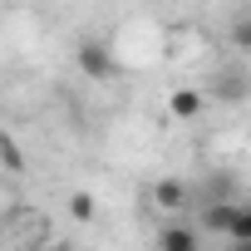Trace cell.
Listing matches in <instances>:
<instances>
[{"label":"cell","mask_w":251,"mask_h":251,"mask_svg":"<svg viewBox=\"0 0 251 251\" xmlns=\"http://www.w3.org/2000/svg\"><path fill=\"white\" fill-rule=\"evenodd\" d=\"M94 212H99V202H94L89 192H74V197H69V217H74V222H94Z\"/></svg>","instance_id":"8"},{"label":"cell","mask_w":251,"mask_h":251,"mask_svg":"<svg viewBox=\"0 0 251 251\" xmlns=\"http://www.w3.org/2000/svg\"><path fill=\"white\" fill-rule=\"evenodd\" d=\"M158 246H163V251H197V246H202V231H197L192 222L173 217V222L158 231Z\"/></svg>","instance_id":"3"},{"label":"cell","mask_w":251,"mask_h":251,"mask_svg":"<svg viewBox=\"0 0 251 251\" xmlns=\"http://www.w3.org/2000/svg\"><path fill=\"white\" fill-rule=\"evenodd\" d=\"M231 45H236L241 54H251V10H241V15L231 20Z\"/></svg>","instance_id":"7"},{"label":"cell","mask_w":251,"mask_h":251,"mask_svg":"<svg viewBox=\"0 0 251 251\" xmlns=\"http://www.w3.org/2000/svg\"><path fill=\"white\" fill-rule=\"evenodd\" d=\"M226 241L231 246H251V202H236V217L226 226Z\"/></svg>","instance_id":"6"},{"label":"cell","mask_w":251,"mask_h":251,"mask_svg":"<svg viewBox=\"0 0 251 251\" xmlns=\"http://www.w3.org/2000/svg\"><path fill=\"white\" fill-rule=\"evenodd\" d=\"M153 207L168 212V217H182L192 207V187L182 177H163V182H153Z\"/></svg>","instance_id":"2"},{"label":"cell","mask_w":251,"mask_h":251,"mask_svg":"<svg viewBox=\"0 0 251 251\" xmlns=\"http://www.w3.org/2000/svg\"><path fill=\"white\" fill-rule=\"evenodd\" d=\"M0 158H5L10 168H25V158H20V148H15V143H10L5 133H0Z\"/></svg>","instance_id":"9"},{"label":"cell","mask_w":251,"mask_h":251,"mask_svg":"<svg viewBox=\"0 0 251 251\" xmlns=\"http://www.w3.org/2000/svg\"><path fill=\"white\" fill-rule=\"evenodd\" d=\"M246 89H251V84H246V74H236V69H222V74L212 79V94H217L222 103H241Z\"/></svg>","instance_id":"4"},{"label":"cell","mask_w":251,"mask_h":251,"mask_svg":"<svg viewBox=\"0 0 251 251\" xmlns=\"http://www.w3.org/2000/svg\"><path fill=\"white\" fill-rule=\"evenodd\" d=\"M74 64L94 79V84H108L113 74H118V59H113V50L103 45V40H94V35H84L79 45H74Z\"/></svg>","instance_id":"1"},{"label":"cell","mask_w":251,"mask_h":251,"mask_svg":"<svg viewBox=\"0 0 251 251\" xmlns=\"http://www.w3.org/2000/svg\"><path fill=\"white\" fill-rule=\"evenodd\" d=\"M168 113L182 118V123L197 118V113H202V89H173V94H168Z\"/></svg>","instance_id":"5"}]
</instances>
